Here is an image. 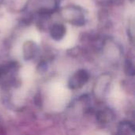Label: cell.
Instances as JSON below:
<instances>
[{"instance_id": "30bf717a", "label": "cell", "mask_w": 135, "mask_h": 135, "mask_svg": "<svg viewBox=\"0 0 135 135\" xmlns=\"http://www.w3.org/2000/svg\"><path fill=\"white\" fill-rule=\"evenodd\" d=\"M0 78H1V73H0Z\"/></svg>"}, {"instance_id": "5b68a950", "label": "cell", "mask_w": 135, "mask_h": 135, "mask_svg": "<svg viewBox=\"0 0 135 135\" xmlns=\"http://www.w3.org/2000/svg\"><path fill=\"white\" fill-rule=\"evenodd\" d=\"M116 135H135L134 126L130 121H122L118 125Z\"/></svg>"}, {"instance_id": "52a82bcc", "label": "cell", "mask_w": 135, "mask_h": 135, "mask_svg": "<svg viewBox=\"0 0 135 135\" xmlns=\"http://www.w3.org/2000/svg\"><path fill=\"white\" fill-rule=\"evenodd\" d=\"M114 119V113L109 108L101 109L97 115V119L101 123H108Z\"/></svg>"}, {"instance_id": "277c9868", "label": "cell", "mask_w": 135, "mask_h": 135, "mask_svg": "<svg viewBox=\"0 0 135 135\" xmlns=\"http://www.w3.org/2000/svg\"><path fill=\"white\" fill-rule=\"evenodd\" d=\"M38 47L36 44L32 40H28L23 44V57L25 60L32 59L36 55Z\"/></svg>"}, {"instance_id": "6da1fadb", "label": "cell", "mask_w": 135, "mask_h": 135, "mask_svg": "<svg viewBox=\"0 0 135 135\" xmlns=\"http://www.w3.org/2000/svg\"><path fill=\"white\" fill-rule=\"evenodd\" d=\"M62 15L65 20L76 26H82L85 23L84 13L80 7L71 6L65 7L62 10Z\"/></svg>"}, {"instance_id": "7a4b0ae2", "label": "cell", "mask_w": 135, "mask_h": 135, "mask_svg": "<svg viewBox=\"0 0 135 135\" xmlns=\"http://www.w3.org/2000/svg\"><path fill=\"white\" fill-rule=\"evenodd\" d=\"M89 79V74L86 70H78L70 78L68 81V87L72 90L80 89L86 85Z\"/></svg>"}, {"instance_id": "3957f363", "label": "cell", "mask_w": 135, "mask_h": 135, "mask_svg": "<svg viewBox=\"0 0 135 135\" xmlns=\"http://www.w3.org/2000/svg\"><path fill=\"white\" fill-rule=\"evenodd\" d=\"M111 76L108 74H102L98 78L93 89V93L97 97L103 98L105 96L111 84Z\"/></svg>"}, {"instance_id": "9c48e42d", "label": "cell", "mask_w": 135, "mask_h": 135, "mask_svg": "<svg viewBox=\"0 0 135 135\" xmlns=\"http://www.w3.org/2000/svg\"><path fill=\"white\" fill-rule=\"evenodd\" d=\"M126 71L128 74L134 75V64L131 60H127L126 62Z\"/></svg>"}, {"instance_id": "8992f818", "label": "cell", "mask_w": 135, "mask_h": 135, "mask_svg": "<svg viewBox=\"0 0 135 135\" xmlns=\"http://www.w3.org/2000/svg\"><path fill=\"white\" fill-rule=\"evenodd\" d=\"M66 27L62 24H55L50 28V35L51 38L56 41L61 40L66 35Z\"/></svg>"}, {"instance_id": "ba28073f", "label": "cell", "mask_w": 135, "mask_h": 135, "mask_svg": "<svg viewBox=\"0 0 135 135\" xmlns=\"http://www.w3.org/2000/svg\"><path fill=\"white\" fill-rule=\"evenodd\" d=\"M57 0H42L41 1V7L40 13H51L55 11L57 8Z\"/></svg>"}]
</instances>
